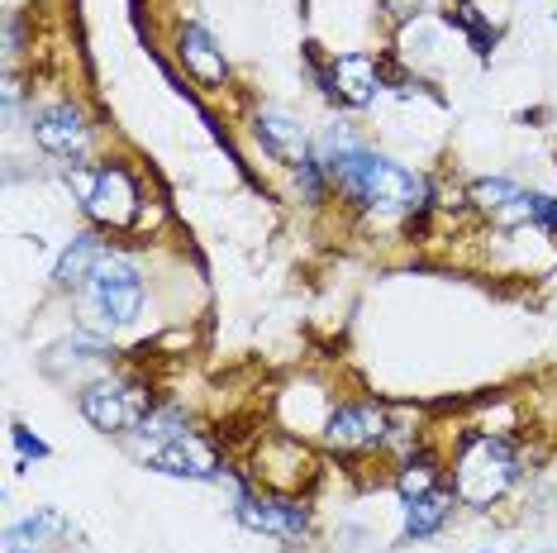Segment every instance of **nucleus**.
<instances>
[{"label":"nucleus","instance_id":"obj_10","mask_svg":"<svg viewBox=\"0 0 557 553\" xmlns=\"http://www.w3.org/2000/svg\"><path fill=\"white\" fill-rule=\"evenodd\" d=\"M324 91L334 100H344L352 110H367L376 96H382V67H376L372 53H338L329 62Z\"/></svg>","mask_w":557,"mask_h":553},{"label":"nucleus","instance_id":"obj_19","mask_svg":"<svg viewBox=\"0 0 557 553\" xmlns=\"http://www.w3.org/2000/svg\"><path fill=\"white\" fill-rule=\"evenodd\" d=\"M138 434L148 439V444H168V439H176V434H186V415H182V406H162V410H153L144 425H138Z\"/></svg>","mask_w":557,"mask_h":553},{"label":"nucleus","instance_id":"obj_17","mask_svg":"<svg viewBox=\"0 0 557 553\" xmlns=\"http://www.w3.org/2000/svg\"><path fill=\"white\" fill-rule=\"evenodd\" d=\"M519 196H524V186L510 182V177H486V182L472 186L476 210H486V216H505V210H510Z\"/></svg>","mask_w":557,"mask_h":553},{"label":"nucleus","instance_id":"obj_12","mask_svg":"<svg viewBox=\"0 0 557 553\" xmlns=\"http://www.w3.org/2000/svg\"><path fill=\"white\" fill-rule=\"evenodd\" d=\"M176 53H182L186 72H191L200 86H224V82H230V62H224V48L210 39L206 24H182Z\"/></svg>","mask_w":557,"mask_h":553},{"label":"nucleus","instance_id":"obj_16","mask_svg":"<svg viewBox=\"0 0 557 553\" xmlns=\"http://www.w3.org/2000/svg\"><path fill=\"white\" fill-rule=\"evenodd\" d=\"M72 525L62 520L58 511H39V515H29V520H20V525H10V549H44V539L48 534H67Z\"/></svg>","mask_w":557,"mask_h":553},{"label":"nucleus","instance_id":"obj_8","mask_svg":"<svg viewBox=\"0 0 557 553\" xmlns=\"http://www.w3.org/2000/svg\"><path fill=\"white\" fill-rule=\"evenodd\" d=\"M391 434V415L376 406V401H352V406H338L329 415V448H338V454H362V448H376L386 444Z\"/></svg>","mask_w":557,"mask_h":553},{"label":"nucleus","instance_id":"obj_6","mask_svg":"<svg viewBox=\"0 0 557 553\" xmlns=\"http://www.w3.org/2000/svg\"><path fill=\"white\" fill-rule=\"evenodd\" d=\"M234 515H238V525H244V530L282 539V544H296V539L310 534V506H300V501H290V496L238 492L234 496Z\"/></svg>","mask_w":557,"mask_h":553},{"label":"nucleus","instance_id":"obj_15","mask_svg":"<svg viewBox=\"0 0 557 553\" xmlns=\"http://www.w3.org/2000/svg\"><path fill=\"white\" fill-rule=\"evenodd\" d=\"M396 492H400V501H414V496L438 492V458L434 454L405 458V468L396 472Z\"/></svg>","mask_w":557,"mask_h":553},{"label":"nucleus","instance_id":"obj_18","mask_svg":"<svg viewBox=\"0 0 557 553\" xmlns=\"http://www.w3.org/2000/svg\"><path fill=\"white\" fill-rule=\"evenodd\" d=\"M448 24H458L467 39H472L476 58H491V48H496V29H491V24L476 15V5H458V10H448Z\"/></svg>","mask_w":557,"mask_h":553},{"label":"nucleus","instance_id":"obj_4","mask_svg":"<svg viewBox=\"0 0 557 553\" xmlns=\"http://www.w3.org/2000/svg\"><path fill=\"white\" fill-rule=\"evenodd\" d=\"M82 415L100 434H138V425L153 415V396L144 382H124V377H100V382L82 386L77 396Z\"/></svg>","mask_w":557,"mask_h":553},{"label":"nucleus","instance_id":"obj_7","mask_svg":"<svg viewBox=\"0 0 557 553\" xmlns=\"http://www.w3.org/2000/svg\"><path fill=\"white\" fill-rule=\"evenodd\" d=\"M34 138H39L44 153L62 162H82L86 148H91V124L72 100H53V106L34 110Z\"/></svg>","mask_w":557,"mask_h":553},{"label":"nucleus","instance_id":"obj_13","mask_svg":"<svg viewBox=\"0 0 557 553\" xmlns=\"http://www.w3.org/2000/svg\"><path fill=\"white\" fill-rule=\"evenodd\" d=\"M106 258H110L106 238H100V234H77L67 248H62V258H58V268H53V286H58V292L86 286L100 272V262H106Z\"/></svg>","mask_w":557,"mask_h":553},{"label":"nucleus","instance_id":"obj_20","mask_svg":"<svg viewBox=\"0 0 557 553\" xmlns=\"http://www.w3.org/2000/svg\"><path fill=\"white\" fill-rule=\"evenodd\" d=\"M10 439H15V448H20V458H48V444L39 434H29L24 425H10Z\"/></svg>","mask_w":557,"mask_h":553},{"label":"nucleus","instance_id":"obj_5","mask_svg":"<svg viewBox=\"0 0 557 553\" xmlns=\"http://www.w3.org/2000/svg\"><path fill=\"white\" fill-rule=\"evenodd\" d=\"M82 292H86V310H91L100 330H124L144 310V276H138L129 258H106Z\"/></svg>","mask_w":557,"mask_h":553},{"label":"nucleus","instance_id":"obj_3","mask_svg":"<svg viewBox=\"0 0 557 553\" xmlns=\"http://www.w3.org/2000/svg\"><path fill=\"white\" fill-rule=\"evenodd\" d=\"M67 186L82 196V210L91 216L100 230H129L144 210V192H138L134 172L120 162H100V168H72Z\"/></svg>","mask_w":557,"mask_h":553},{"label":"nucleus","instance_id":"obj_22","mask_svg":"<svg viewBox=\"0 0 557 553\" xmlns=\"http://www.w3.org/2000/svg\"><path fill=\"white\" fill-rule=\"evenodd\" d=\"M10 553H44V549H10Z\"/></svg>","mask_w":557,"mask_h":553},{"label":"nucleus","instance_id":"obj_14","mask_svg":"<svg viewBox=\"0 0 557 553\" xmlns=\"http://www.w3.org/2000/svg\"><path fill=\"white\" fill-rule=\"evenodd\" d=\"M453 496L448 487H438V492H429V496H414V501H405V530H400V539H434L443 525H448V515H453Z\"/></svg>","mask_w":557,"mask_h":553},{"label":"nucleus","instance_id":"obj_21","mask_svg":"<svg viewBox=\"0 0 557 553\" xmlns=\"http://www.w3.org/2000/svg\"><path fill=\"white\" fill-rule=\"evenodd\" d=\"M424 5H429V0H382L386 20H396V24H410L414 15H424Z\"/></svg>","mask_w":557,"mask_h":553},{"label":"nucleus","instance_id":"obj_2","mask_svg":"<svg viewBox=\"0 0 557 553\" xmlns=\"http://www.w3.org/2000/svg\"><path fill=\"white\" fill-rule=\"evenodd\" d=\"M519 482V454L510 439L500 434H472L462 444L458 463H453V496L462 501V506H496L515 492Z\"/></svg>","mask_w":557,"mask_h":553},{"label":"nucleus","instance_id":"obj_9","mask_svg":"<svg viewBox=\"0 0 557 553\" xmlns=\"http://www.w3.org/2000/svg\"><path fill=\"white\" fill-rule=\"evenodd\" d=\"M144 463L153 472H168V477H191V482H214V477H224V463L220 454L210 448V439H200V434H176L168 439V444H158V448H148Z\"/></svg>","mask_w":557,"mask_h":553},{"label":"nucleus","instance_id":"obj_11","mask_svg":"<svg viewBox=\"0 0 557 553\" xmlns=\"http://www.w3.org/2000/svg\"><path fill=\"white\" fill-rule=\"evenodd\" d=\"M252 134H258L262 153H272L276 162H290V168H300V162L310 158L306 124H300L296 115H286V110H262L258 124H252Z\"/></svg>","mask_w":557,"mask_h":553},{"label":"nucleus","instance_id":"obj_1","mask_svg":"<svg viewBox=\"0 0 557 553\" xmlns=\"http://www.w3.org/2000/svg\"><path fill=\"white\" fill-rule=\"evenodd\" d=\"M314 158L324 162L329 182L348 200H358L362 210H372V216H420L429 206V182L420 172L400 168V162H391L386 153L362 148L352 134L329 130L320 138V153Z\"/></svg>","mask_w":557,"mask_h":553}]
</instances>
